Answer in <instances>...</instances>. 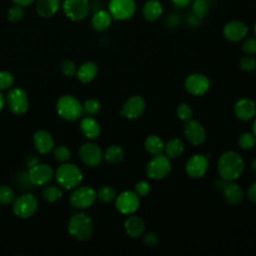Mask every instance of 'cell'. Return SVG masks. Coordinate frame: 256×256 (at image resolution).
<instances>
[{
    "instance_id": "cell-1",
    "label": "cell",
    "mask_w": 256,
    "mask_h": 256,
    "mask_svg": "<svg viewBox=\"0 0 256 256\" xmlns=\"http://www.w3.org/2000/svg\"><path fill=\"white\" fill-rule=\"evenodd\" d=\"M217 168L222 179L226 181H234L244 172L245 163L240 154L235 151H227L220 156Z\"/></svg>"
},
{
    "instance_id": "cell-2",
    "label": "cell",
    "mask_w": 256,
    "mask_h": 256,
    "mask_svg": "<svg viewBox=\"0 0 256 256\" xmlns=\"http://www.w3.org/2000/svg\"><path fill=\"white\" fill-rule=\"evenodd\" d=\"M68 231L76 240L86 241L93 234L92 220L84 213H76L69 219Z\"/></svg>"
},
{
    "instance_id": "cell-3",
    "label": "cell",
    "mask_w": 256,
    "mask_h": 256,
    "mask_svg": "<svg viewBox=\"0 0 256 256\" xmlns=\"http://www.w3.org/2000/svg\"><path fill=\"white\" fill-rule=\"evenodd\" d=\"M55 177L60 186L65 189H72L80 184L83 175L78 166L71 163H64L57 168Z\"/></svg>"
},
{
    "instance_id": "cell-4",
    "label": "cell",
    "mask_w": 256,
    "mask_h": 256,
    "mask_svg": "<svg viewBox=\"0 0 256 256\" xmlns=\"http://www.w3.org/2000/svg\"><path fill=\"white\" fill-rule=\"evenodd\" d=\"M56 109L60 117L68 121L77 120L83 112L82 104L71 95L61 96L57 101Z\"/></svg>"
},
{
    "instance_id": "cell-5",
    "label": "cell",
    "mask_w": 256,
    "mask_h": 256,
    "mask_svg": "<svg viewBox=\"0 0 256 256\" xmlns=\"http://www.w3.org/2000/svg\"><path fill=\"white\" fill-rule=\"evenodd\" d=\"M171 170V162L169 158L163 154L155 155L146 167V174L149 178L160 180L166 177Z\"/></svg>"
},
{
    "instance_id": "cell-6",
    "label": "cell",
    "mask_w": 256,
    "mask_h": 256,
    "mask_svg": "<svg viewBox=\"0 0 256 256\" xmlns=\"http://www.w3.org/2000/svg\"><path fill=\"white\" fill-rule=\"evenodd\" d=\"M38 201L31 193H25L18 197L13 204V212L16 216L26 219L31 217L37 210Z\"/></svg>"
},
{
    "instance_id": "cell-7",
    "label": "cell",
    "mask_w": 256,
    "mask_h": 256,
    "mask_svg": "<svg viewBox=\"0 0 256 256\" xmlns=\"http://www.w3.org/2000/svg\"><path fill=\"white\" fill-rule=\"evenodd\" d=\"M97 193L90 186H81L77 188L70 196V204L77 209L90 207L96 200Z\"/></svg>"
},
{
    "instance_id": "cell-8",
    "label": "cell",
    "mask_w": 256,
    "mask_h": 256,
    "mask_svg": "<svg viewBox=\"0 0 256 256\" xmlns=\"http://www.w3.org/2000/svg\"><path fill=\"white\" fill-rule=\"evenodd\" d=\"M8 106L10 110L17 115L24 114L28 110L29 106V101L26 92L20 88H12L9 90L7 97H6Z\"/></svg>"
},
{
    "instance_id": "cell-9",
    "label": "cell",
    "mask_w": 256,
    "mask_h": 256,
    "mask_svg": "<svg viewBox=\"0 0 256 256\" xmlns=\"http://www.w3.org/2000/svg\"><path fill=\"white\" fill-rule=\"evenodd\" d=\"M136 5L134 0H110L109 13L113 19L126 20L135 13Z\"/></svg>"
},
{
    "instance_id": "cell-10",
    "label": "cell",
    "mask_w": 256,
    "mask_h": 256,
    "mask_svg": "<svg viewBox=\"0 0 256 256\" xmlns=\"http://www.w3.org/2000/svg\"><path fill=\"white\" fill-rule=\"evenodd\" d=\"M140 205L139 196L132 191H123L116 196V209L125 215L134 213Z\"/></svg>"
},
{
    "instance_id": "cell-11",
    "label": "cell",
    "mask_w": 256,
    "mask_h": 256,
    "mask_svg": "<svg viewBox=\"0 0 256 256\" xmlns=\"http://www.w3.org/2000/svg\"><path fill=\"white\" fill-rule=\"evenodd\" d=\"M63 10L69 19L73 21H80L87 16L89 3L88 0H65Z\"/></svg>"
},
{
    "instance_id": "cell-12",
    "label": "cell",
    "mask_w": 256,
    "mask_h": 256,
    "mask_svg": "<svg viewBox=\"0 0 256 256\" xmlns=\"http://www.w3.org/2000/svg\"><path fill=\"white\" fill-rule=\"evenodd\" d=\"M29 181L32 185H45L51 181L54 176L53 169L47 164H36L29 168L27 172Z\"/></svg>"
},
{
    "instance_id": "cell-13",
    "label": "cell",
    "mask_w": 256,
    "mask_h": 256,
    "mask_svg": "<svg viewBox=\"0 0 256 256\" xmlns=\"http://www.w3.org/2000/svg\"><path fill=\"white\" fill-rule=\"evenodd\" d=\"M79 156L85 165L95 167L101 163L103 154L98 145L94 143H85L80 147Z\"/></svg>"
},
{
    "instance_id": "cell-14",
    "label": "cell",
    "mask_w": 256,
    "mask_h": 256,
    "mask_svg": "<svg viewBox=\"0 0 256 256\" xmlns=\"http://www.w3.org/2000/svg\"><path fill=\"white\" fill-rule=\"evenodd\" d=\"M184 135L188 142L194 146L201 145L206 139L204 127L196 120H187L184 125Z\"/></svg>"
},
{
    "instance_id": "cell-15",
    "label": "cell",
    "mask_w": 256,
    "mask_h": 256,
    "mask_svg": "<svg viewBox=\"0 0 256 256\" xmlns=\"http://www.w3.org/2000/svg\"><path fill=\"white\" fill-rule=\"evenodd\" d=\"M210 87L209 79L203 74L194 73L189 75L185 80V88L186 90L195 96L203 95L208 91Z\"/></svg>"
},
{
    "instance_id": "cell-16",
    "label": "cell",
    "mask_w": 256,
    "mask_h": 256,
    "mask_svg": "<svg viewBox=\"0 0 256 256\" xmlns=\"http://www.w3.org/2000/svg\"><path fill=\"white\" fill-rule=\"evenodd\" d=\"M145 110V101L144 99L139 96H131L126 100L123 104L120 114L129 119H136L140 117Z\"/></svg>"
},
{
    "instance_id": "cell-17",
    "label": "cell",
    "mask_w": 256,
    "mask_h": 256,
    "mask_svg": "<svg viewBox=\"0 0 256 256\" xmlns=\"http://www.w3.org/2000/svg\"><path fill=\"white\" fill-rule=\"evenodd\" d=\"M208 158L204 155H193L186 163V172L192 178H201L208 170Z\"/></svg>"
},
{
    "instance_id": "cell-18",
    "label": "cell",
    "mask_w": 256,
    "mask_h": 256,
    "mask_svg": "<svg viewBox=\"0 0 256 256\" xmlns=\"http://www.w3.org/2000/svg\"><path fill=\"white\" fill-rule=\"evenodd\" d=\"M247 25L239 20H232L228 22L223 28V34L229 41H239L247 35Z\"/></svg>"
},
{
    "instance_id": "cell-19",
    "label": "cell",
    "mask_w": 256,
    "mask_h": 256,
    "mask_svg": "<svg viewBox=\"0 0 256 256\" xmlns=\"http://www.w3.org/2000/svg\"><path fill=\"white\" fill-rule=\"evenodd\" d=\"M234 112L237 118H239L242 121H248L252 119L256 113V106L255 103L247 98L243 97L240 98L234 106Z\"/></svg>"
},
{
    "instance_id": "cell-20",
    "label": "cell",
    "mask_w": 256,
    "mask_h": 256,
    "mask_svg": "<svg viewBox=\"0 0 256 256\" xmlns=\"http://www.w3.org/2000/svg\"><path fill=\"white\" fill-rule=\"evenodd\" d=\"M222 193L225 201L230 205H238L242 202L244 193L242 188L232 181H227L222 188Z\"/></svg>"
},
{
    "instance_id": "cell-21",
    "label": "cell",
    "mask_w": 256,
    "mask_h": 256,
    "mask_svg": "<svg viewBox=\"0 0 256 256\" xmlns=\"http://www.w3.org/2000/svg\"><path fill=\"white\" fill-rule=\"evenodd\" d=\"M35 148L41 154L50 152L54 148V140L51 134L46 130H38L33 136Z\"/></svg>"
},
{
    "instance_id": "cell-22",
    "label": "cell",
    "mask_w": 256,
    "mask_h": 256,
    "mask_svg": "<svg viewBox=\"0 0 256 256\" xmlns=\"http://www.w3.org/2000/svg\"><path fill=\"white\" fill-rule=\"evenodd\" d=\"M124 228L126 233L132 238L140 237L145 230L144 221L139 216H129L124 223Z\"/></svg>"
},
{
    "instance_id": "cell-23",
    "label": "cell",
    "mask_w": 256,
    "mask_h": 256,
    "mask_svg": "<svg viewBox=\"0 0 256 256\" xmlns=\"http://www.w3.org/2000/svg\"><path fill=\"white\" fill-rule=\"evenodd\" d=\"M98 67L96 63L92 61L84 62L76 71V75L79 81L82 83H89L91 82L97 75Z\"/></svg>"
},
{
    "instance_id": "cell-24",
    "label": "cell",
    "mask_w": 256,
    "mask_h": 256,
    "mask_svg": "<svg viewBox=\"0 0 256 256\" xmlns=\"http://www.w3.org/2000/svg\"><path fill=\"white\" fill-rule=\"evenodd\" d=\"M80 130L89 139H95L100 134V125L93 117H85L80 122Z\"/></svg>"
},
{
    "instance_id": "cell-25",
    "label": "cell",
    "mask_w": 256,
    "mask_h": 256,
    "mask_svg": "<svg viewBox=\"0 0 256 256\" xmlns=\"http://www.w3.org/2000/svg\"><path fill=\"white\" fill-rule=\"evenodd\" d=\"M162 5L158 0H148L142 8L143 17L147 21L151 22L159 19L160 16L162 15Z\"/></svg>"
},
{
    "instance_id": "cell-26",
    "label": "cell",
    "mask_w": 256,
    "mask_h": 256,
    "mask_svg": "<svg viewBox=\"0 0 256 256\" xmlns=\"http://www.w3.org/2000/svg\"><path fill=\"white\" fill-rule=\"evenodd\" d=\"M60 0H38L36 4L37 13L45 18L53 16L59 9Z\"/></svg>"
},
{
    "instance_id": "cell-27",
    "label": "cell",
    "mask_w": 256,
    "mask_h": 256,
    "mask_svg": "<svg viewBox=\"0 0 256 256\" xmlns=\"http://www.w3.org/2000/svg\"><path fill=\"white\" fill-rule=\"evenodd\" d=\"M112 21V16L109 11L106 10H98L92 17V27L97 31L106 30Z\"/></svg>"
},
{
    "instance_id": "cell-28",
    "label": "cell",
    "mask_w": 256,
    "mask_h": 256,
    "mask_svg": "<svg viewBox=\"0 0 256 256\" xmlns=\"http://www.w3.org/2000/svg\"><path fill=\"white\" fill-rule=\"evenodd\" d=\"M144 147L147 152L152 154L153 156L162 154L164 152V142L163 140L156 135H150L145 139Z\"/></svg>"
},
{
    "instance_id": "cell-29",
    "label": "cell",
    "mask_w": 256,
    "mask_h": 256,
    "mask_svg": "<svg viewBox=\"0 0 256 256\" xmlns=\"http://www.w3.org/2000/svg\"><path fill=\"white\" fill-rule=\"evenodd\" d=\"M184 143L179 138H173L169 140L164 147V151L168 158H178L184 152Z\"/></svg>"
},
{
    "instance_id": "cell-30",
    "label": "cell",
    "mask_w": 256,
    "mask_h": 256,
    "mask_svg": "<svg viewBox=\"0 0 256 256\" xmlns=\"http://www.w3.org/2000/svg\"><path fill=\"white\" fill-rule=\"evenodd\" d=\"M123 157H124V151L118 145L109 146L104 153L105 160L111 164H117L121 162Z\"/></svg>"
},
{
    "instance_id": "cell-31",
    "label": "cell",
    "mask_w": 256,
    "mask_h": 256,
    "mask_svg": "<svg viewBox=\"0 0 256 256\" xmlns=\"http://www.w3.org/2000/svg\"><path fill=\"white\" fill-rule=\"evenodd\" d=\"M43 198L48 202H56L62 197V190L55 185H48L42 191Z\"/></svg>"
},
{
    "instance_id": "cell-32",
    "label": "cell",
    "mask_w": 256,
    "mask_h": 256,
    "mask_svg": "<svg viewBox=\"0 0 256 256\" xmlns=\"http://www.w3.org/2000/svg\"><path fill=\"white\" fill-rule=\"evenodd\" d=\"M209 11V4L206 0H194L192 4V13L203 19Z\"/></svg>"
},
{
    "instance_id": "cell-33",
    "label": "cell",
    "mask_w": 256,
    "mask_h": 256,
    "mask_svg": "<svg viewBox=\"0 0 256 256\" xmlns=\"http://www.w3.org/2000/svg\"><path fill=\"white\" fill-rule=\"evenodd\" d=\"M96 193L99 200L104 203H110L116 198V191L110 186H103Z\"/></svg>"
},
{
    "instance_id": "cell-34",
    "label": "cell",
    "mask_w": 256,
    "mask_h": 256,
    "mask_svg": "<svg viewBox=\"0 0 256 256\" xmlns=\"http://www.w3.org/2000/svg\"><path fill=\"white\" fill-rule=\"evenodd\" d=\"M82 108L86 114L93 116L100 112L101 103L96 99H88L82 104Z\"/></svg>"
},
{
    "instance_id": "cell-35",
    "label": "cell",
    "mask_w": 256,
    "mask_h": 256,
    "mask_svg": "<svg viewBox=\"0 0 256 256\" xmlns=\"http://www.w3.org/2000/svg\"><path fill=\"white\" fill-rule=\"evenodd\" d=\"M238 144L242 149H250L256 144V136L250 132L243 133L238 139Z\"/></svg>"
},
{
    "instance_id": "cell-36",
    "label": "cell",
    "mask_w": 256,
    "mask_h": 256,
    "mask_svg": "<svg viewBox=\"0 0 256 256\" xmlns=\"http://www.w3.org/2000/svg\"><path fill=\"white\" fill-rule=\"evenodd\" d=\"M15 194L13 190L6 186V185H0V204L1 205H7L14 201Z\"/></svg>"
},
{
    "instance_id": "cell-37",
    "label": "cell",
    "mask_w": 256,
    "mask_h": 256,
    "mask_svg": "<svg viewBox=\"0 0 256 256\" xmlns=\"http://www.w3.org/2000/svg\"><path fill=\"white\" fill-rule=\"evenodd\" d=\"M53 153H54V157L59 162H63V163L67 162L71 157V152H70L69 148L66 146H63V145H60V146H57L56 148H54Z\"/></svg>"
},
{
    "instance_id": "cell-38",
    "label": "cell",
    "mask_w": 256,
    "mask_h": 256,
    "mask_svg": "<svg viewBox=\"0 0 256 256\" xmlns=\"http://www.w3.org/2000/svg\"><path fill=\"white\" fill-rule=\"evenodd\" d=\"M23 15H24V12H23V9H22V6L18 5V4H15L14 6H12L9 11H8V20L12 23H17L19 21H21V19L23 18Z\"/></svg>"
},
{
    "instance_id": "cell-39",
    "label": "cell",
    "mask_w": 256,
    "mask_h": 256,
    "mask_svg": "<svg viewBox=\"0 0 256 256\" xmlns=\"http://www.w3.org/2000/svg\"><path fill=\"white\" fill-rule=\"evenodd\" d=\"M176 113H177L178 118L183 121H187V120L191 119L192 115H193L192 108L186 103H181L180 105H178V107L176 109Z\"/></svg>"
},
{
    "instance_id": "cell-40",
    "label": "cell",
    "mask_w": 256,
    "mask_h": 256,
    "mask_svg": "<svg viewBox=\"0 0 256 256\" xmlns=\"http://www.w3.org/2000/svg\"><path fill=\"white\" fill-rule=\"evenodd\" d=\"M239 66L241 70L245 72H252L256 69V59L252 56H245L241 58L239 62Z\"/></svg>"
},
{
    "instance_id": "cell-41",
    "label": "cell",
    "mask_w": 256,
    "mask_h": 256,
    "mask_svg": "<svg viewBox=\"0 0 256 256\" xmlns=\"http://www.w3.org/2000/svg\"><path fill=\"white\" fill-rule=\"evenodd\" d=\"M14 84V76L8 71H0V90H6Z\"/></svg>"
},
{
    "instance_id": "cell-42",
    "label": "cell",
    "mask_w": 256,
    "mask_h": 256,
    "mask_svg": "<svg viewBox=\"0 0 256 256\" xmlns=\"http://www.w3.org/2000/svg\"><path fill=\"white\" fill-rule=\"evenodd\" d=\"M61 70H62L63 74L68 77L75 75L76 71H77L74 62L71 60H64L61 64Z\"/></svg>"
},
{
    "instance_id": "cell-43",
    "label": "cell",
    "mask_w": 256,
    "mask_h": 256,
    "mask_svg": "<svg viewBox=\"0 0 256 256\" xmlns=\"http://www.w3.org/2000/svg\"><path fill=\"white\" fill-rule=\"evenodd\" d=\"M143 242L148 247H155L159 243V237L154 232H148L143 238Z\"/></svg>"
},
{
    "instance_id": "cell-44",
    "label": "cell",
    "mask_w": 256,
    "mask_h": 256,
    "mask_svg": "<svg viewBox=\"0 0 256 256\" xmlns=\"http://www.w3.org/2000/svg\"><path fill=\"white\" fill-rule=\"evenodd\" d=\"M242 50L247 54L256 53V38H249L242 44Z\"/></svg>"
},
{
    "instance_id": "cell-45",
    "label": "cell",
    "mask_w": 256,
    "mask_h": 256,
    "mask_svg": "<svg viewBox=\"0 0 256 256\" xmlns=\"http://www.w3.org/2000/svg\"><path fill=\"white\" fill-rule=\"evenodd\" d=\"M150 191V185L146 181H139L135 185V193L138 196H146Z\"/></svg>"
},
{
    "instance_id": "cell-46",
    "label": "cell",
    "mask_w": 256,
    "mask_h": 256,
    "mask_svg": "<svg viewBox=\"0 0 256 256\" xmlns=\"http://www.w3.org/2000/svg\"><path fill=\"white\" fill-rule=\"evenodd\" d=\"M201 18L194 15L192 12L187 16V22L191 26H199L201 24Z\"/></svg>"
},
{
    "instance_id": "cell-47",
    "label": "cell",
    "mask_w": 256,
    "mask_h": 256,
    "mask_svg": "<svg viewBox=\"0 0 256 256\" xmlns=\"http://www.w3.org/2000/svg\"><path fill=\"white\" fill-rule=\"evenodd\" d=\"M247 195L250 201L256 203V182H254L248 189Z\"/></svg>"
},
{
    "instance_id": "cell-48",
    "label": "cell",
    "mask_w": 256,
    "mask_h": 256,
    "mask_svg": "<svg viewBox=\"0 0 256 256\" xmlns=\"http://www.w3.org/2000/svg\"><path fill=\"white\" fill-rule=\"evenodd\" d=\"M192 0H171L172 4L178 8H185L187 7Z\"/></svg>"
},
{
    "instance_id": "cell-49",
    "label": "cell",
    "mask_w": 256,
    "mask_h": 256,
    "mask_svg": "<svg viewBox=\"0 0 256 256\" xmlns=\"http://www.w3.org/2000/svg\"><path fill=\"white\" fill-rule=\"evenodd\" d=\"M15 4H18L20 6H28L29 4H31L34 0H12Z\"/></svg>"
},
{
    "instance_id": "cell-50",
    "label": "cell",
    "mask_w": 256,
    "mask_h": 256,
    "mask_svg": "<svg viewBox=\"0 0 256 256\" xmlns=\"http://www.w3.org/2000/svg\"><path fill=\"white\" fill-rule=\"evenodd\" d=\"M36 164H38V159H37L35 156H31V157L28 158V160H27V165L29 166V168L32 167V166H34V165H36Z\"/></svg>"
},
{
    "instance_id": "cell-51",
    "label": "cell",
    "mask_w": 256,
    "mask_h": 256,
    "mask_svg": "<svg viewBox=\"0 0 256 256\" xmlns=\"http://www.w3.org/2000/svg\"><path fill=\"white\" fill-rule=\"evenodd\" d=\"M3 106H4V98H3V95L0 93V111L2 110Z\"/></svg>"
},
{
    "instance_id": "cell-52",
    "label": "cell",
    "mask_w": 256,
    "mask_h": 256,
    "mask_svg": "<svg viewBox=\"0 0 256 256\" xmlns=\"http://www.w3.org/2000/svg\"><path fill=\"white\" fill-rule=\"evenodd\" d=\"M251 168H252V170L256 173V158L252 161V164H251Z\"/></svg>"
},
{
    "instance_id": "cell-53",
    "label": "cell",
    "mask_w": 256,
    "mask_h": 256,
    "mask_svg": "<svg viewBox=\"0 0 256 256\" xmlns=\"http://www.w3.org/2000/svg\"><path fill=\"white\" fill-rule=\"evenodd\" d=\"M253 134L256 136V120L253 123Z\"/></svg>"
},
{
    "instance_id": "cell-54",
    "label": "cell",
    "mask_w": 256,
    "mask_h": 256,
    "mask_svg": "<svg viewBox=\"0 0 256 256\" xmlns=\"http://www.w3.org/2000/svg\"><path fill=\"white\" fill-rule=\"evenodd\" d=\"M254 32H255V35H256V23H255V25H254Z\"/></svg>"
}]
</instances>
